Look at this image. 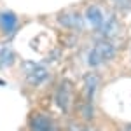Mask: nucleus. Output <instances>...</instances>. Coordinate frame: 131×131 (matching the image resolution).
Segmentation results:
<instances>
[{
	"label": "nucleus",
	"instance_id": "10",
	"mask_svg": "<svg viewBox=\"0 0 131 131\" xmlns=\"http://www.w3.org/2000/svg\"><path fill=\"white\" fill-rule=\"evenodd\" d=\"M115 23H117V19L112 16L108 21L103 23V26H101V33H103V35H112V30L115 28Z\"/></svg>",
	"mask_w": 131,
	"mask_h": 131
},
{
	"label": "nucleus",
	"instance_id": "6",
	"mask_svg": "<svg viewBox=\"0 0 131 131\" xmlns=\"http://www.w3.org/2000/svg\"><path fill=\"white\" fill-rule=\"evenodd\" d=\"M58 21L63 26L72 28V30H81L82 26H84V19H82L81 14H77V12H63V14L58 16Z\"/></svg>",
	"mask_w": 131,
	"mask_h": 131
},
{
	"label": "nucleus",
	"instance_id": "8",
	"mask_svg": "<svg viewBox=\"0 0 131 131\" xmlns=\"http://www.w3.org/2000/svg\"><path fill=\"white\" fill-rule=\"evenodd\" d=\"M84 84H86V94H88V101L91 103V100L94 98V93L98 89V84H100V77L96 73H88L84 77Z\"/></svg>",
	"mask_w": 131,
	"mask_h": 131
},
{
	"label": "nucleus",
	"instance_id": "11",
	"mask_svg": "<svg viewBox=\"0 0 131 131\" xmlns=\"http://www.w3.org/2000/svg\"><path fill=\"white\" fill-rule=\"evenodd\" d=\"M122 131H131V124H128V126H124V129Z\"/></svg>",
	"mask_w": 131,
	"mask_h": 131
},
{
	"label": "nucleus",
	"instance_id": "1",
	"mask_svg": "<svg viewBox=\"0 0 131 131\" xmlns=\"http://www.w3.org/2000/svg\"><path fill=\"white\" fill-rule=\"evenodd\" d=\"M115 52H117V49H115V46L112 42L101 40L89 51V54H88V65L93 67V68H96V67H100L103 63L110 61L115 56Z\"/></svg>",
	"mask_w": 131,
	"mask_h": 131
},
{
	"label": "nucleus",
	"instance_id": "9",
	"mask_svg": "<svg viewBox=\"0 0 131 131\" xmlns=\"http://www.w3.org/2000/svg\"><path fill=\"white\" fill-rule=\"evenodd\" d=\"M14 51L9 47H2L0 49V68H7L14 63Z\"/></svg>",
	"mask_w": 131,
	"mask_h": 131
},
{
	"label": "nucleus",
	"instance_id": "7",
	"mask_svg": "<svg viewBox=\"0 0 131 131\" xmlns=\"http://www.w3.org/2000/svg\"><path fill=\"white\" fill-rule=\"evenodd\" d=\"M86 18H88V21H89V25L93 26V28L101 30L105 19H103V12H101V9L98 7V5H91V7H88V9H86Z\"/></svg>",
	"mask_w": 131,
	"mask_h": 131
},
{
	"label": "nucleus",
	"instance_id": "4",
	"mask_svg": "<svg viewBox=\"0 0 131 131\" xmlns=\"http://www.w3.org/2000/svg\"><path fill=\"white\" fill-rule=\"evenodd\" d=\"M70 100H72V86L67 81H61L54 91V101L60 107V110L67 114L70 108Z\"/></svg>",
	"mask_w": 131,
	"mask_h": 131
},
{
	"label": "nucleus",
	"instance_id": "2",
	"mask_svg": "<svg viewBox=\"0 0 131 131\" xmlns=\"http://www.w3.org/2000/svg\"><path fill=\"white\" fill-rule=\"evenodd\" d=\"M23 72H25L26 81L30 82L31 86H42L44 82H47V79H49V70L44 65L33 63V61H26L23 65Z\"/></svg>",
	"mask_w": 131,
	"mask_h": 131
},
{
	"label": "nucleus",
	"instance_id": "3",
	"mask_svg": "<svg viewBox=\"0 0 131 131\" xmlns=\"http://www.w3.org/2000/svg\"><path fill=\"white\" fill-rule=\"evenodd\" d=\"M28 126H30V131H61L54 119L46 114H33L30 117Z\"/></svg>",
	"mask_w": 131,
	"mask_h": 131
},
{
	"label": "nucleus",
	"instance_id": "5",
	"mask_svg": "<svg viewBox=\"0 0 131 131\" xmlns=\"http://www.w3.org/2000/svg\"><path fill=\"white\" fill-rule=\"evenodd\" d=\"M19 18L12 12V10H0V30L7 35H12L18 30Z\"/></svg>",
	"mask_w": 131,
	"mask_h": 131
}]
</instances>
